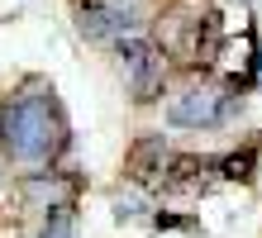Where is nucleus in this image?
I'll return each instance as SVG.
<instances>
[{
    "instance_id": "f257e3e1",
    "label": "nucleus",
    "mask_w": 262,
    "mask_h": 238,
    "mask_svg": "<svg viewBox=\"0 0 262 238\" xmlns=\"http://www.w3.org/2000/svg\"><path fill=\"white\" fill-rule=\"evenodd\" d=\"M0 143L14 162H29V167H43L53 162L57 148L67 143V124L57 115V105L48 95H19L5 115H0Z\"/></svg>"
},
{
    "instance_id": "f03ea898",
    "label": "nucleus",
    "mask_w": 262,
    "mask_h": 238,
    "mask_svg": "<svg viewBox=\"0 0 262 238\" xmlns=\"http://www.w3.org/2000/svg\"><path fill=\"white\" fill-rule=\"evenodd\" d=\"M234 110H238V95L229 86L200 81V86H186V91H177L172 100H167V119L181 124V129H214V124H224Z\"/></svg>"
},
{
    "instance_id": "7ed1b4c3",
    "label": "nucleus",
    "mask_w": 262,
    "mask_h": 238,
    "mask_svg": "<svg viewBox=\"0 0 262 238\" xmlns=\"http://www.w3.org/2000/svg\"><path fill=\"white\" fill-rule=\"evenodd\" d=\"M81 34L96 38V43H129L143 34V24H138V10L124 5V0H86L81 5Z\"/></svg>"
},
{
    "instance_id": "20e7f679",
    "label": "nucleus",
    "mask_w": 262,
    "mask_h": 238,
    "mask_svg": "<svg viewBox=\"0 0 262 238\" xmlns=\"http://www.w3.org/2000/svg\"><path fill=\"white\" fill-rule=\"evenodd\" d=\"M119 72H124V81L134 91V100H152V95L162 91V48H152L143 34L119 43Z\"/></svg>"
},
{
    "instance_id": "39448f33",
    "label": "nucleus",
    "mask_w": 262,
    "mask_h": 238,
    "mask_svg": "<svg viewBox=\"0 0 262 238\" xmlns=\"http://www.w3.org/2000/svg\"><path fill=\"white\" fill-rule=\"evenodd\" d=\"M214 167L210 157H191V153H177L167 157V171H162V190H181V196H195V190H205L214 181Z\"/></svg>"
},
{
    "instance_id": "423d86ee",
    "label": "nucleus",
    "mask_w": 262,
    "mask_h": 238,
    "mask_svg": "<svg viewBox=\"0 0 262 238\" xmlns=\"http://www.w3.org/2000/svg\"><path fill=\"white\" fill-rule=\"evenodd\" d=\"M167 153L162 148V138H143L134 148V157H129V171H134V186H162V171H167Z\"/></svg>"
},
{
    "instance_id": "0eeeda50",
    "label": "nucleus",
    "mask_w": 262,
    "mask_h": 238,
    "mask_svg": "<svg viewBox=\"0 0 262 238\" xmlns=\"http://www.w3.org/2000/svg\"><path fill=\"white\" fill-rule=\"evenodd\" d=\"M220 177H229V181H248V177H253V148L224 157V162H220Z\"/></svg>"
},
{
    "instance_id": "6e6552de",
    "label": "nucleus",
    "mask_w": 262,
    "mask_h": 238,
    "mask_svg": "<svg viewBox=\"0 0 262 238\" xmlns=\"http://www.w3.org/2000/svg\"><path fill=\"white\" fill-rule=\"evenodd\" d=\"M43 238H72V214L67 210H53L48 224H43Z\"/></svg>"
},
{
    "instance_id": "1a4fd4ad",
    "label": "nucleus",
    "mask_w": 262,
    "mask_h": 238,
    "mask_svg": "<svg viewBox=\"0 0 262 238\" xmlns=\"http://www.w3.org/2000/svg\"><path fill=\"white\" fill-rule=\"evenodd\" d=\"M115 205H119V219H134V214H143V205H148V200H143V190L134 186L129 196H119Z\"/></svg>"
}]
</instances>
